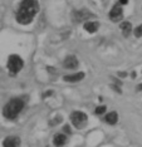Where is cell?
<instances>
[{"instance_id":"cell-18","label":"cell","mask_w":142,"mask_h":147,"mask_svg":"<svg viewBox=\"0 0 142 147\" xmlns=\"http://www.w3.org/2000/svg\"><path fill=\"white\" fill-rule=\"evenodd\" d=\"M118 3H120V4L123 6V5H127L128 4V0H118Z\"/></svg>"},{"instance_id":"cell-3","label":"cell","mask_w":142,"mask_h":147,"mask_svg":"<svg viewBox=\"0 0 142 147\" xmlns=\"http://www.w3.org/2000/svg\"><path fill=\"white\" fill-rule=\"evenodd\" d=\"M24 67V62H23L22 57L18 54H11L8 58V63H6V68H8L9 73L11 76H15L23 69Z\"/></svg>"},{"instance_id":"cell-10","label":"cell","mask_w":142,"mask_h":147,"mask_svg":"<svg viewBox=\"0 0 142 147\" xmlns=\"http://www.w3.org/2000/svg\"><path fill=\"white\" fill-rule=\"evenodd\" d=\"M20 138L18 136H8L3 141V147H19Z\"/></svg>"},{"instance_id":"cell-8","label":"cell","mask_w":142,"mask_h":147,"mask_svg":"<svg viewBox=\"0 0 142 147\" xmlns=\"http://www.w3.org/2000/svg\"><path fill=\"white\" fill-rule=\"evenodd\" d=\"M84 77H86L84 72H77V73H73V74H69V76H64L63 81L68 82V83H77V82L82 81Z\"/></svg>"},{"instance_id":"cell-12","label":"cell","mask_w":142,"mask_h":147,"mask_svg":"<svg viewBox=\"0 0 142 147\" xmlns=\"http://www.w3.org/2000/svg\"><path fill=\"white\" fill-rule=\"evenodd\" d=\"M104 122L108 123V125H111V126H113V125H116V123L118 122V115H117V112H110V113H107L106 116H104Z\"/></svg>"},{"instance_id":"cell-5","label":"cell","mask_w":142,"mask_h":147,"mask_svg":"<svg viewBox=\"0 0 142 147\" xmlns=\"http://www.w3.org/2000/svg\"><path fill=\"white\" fill-rule=\"evenodd\" d=\"M91 18H94V14H92L89 10H87V9H80V10H76L73 11L72 14V19L76 23H86L91 20Z\"/></svg>"},{"instance_id":"cell-6","label":"cell","mask_w":142,"mask_h":147,"mask_svg":"<svg viewBox=\"0 0 142 147\" xmlns=\"http://www.w3.org/2000/svg\"><path fill=\"white\" fill-rule=\"evenodd\" d=\"M123 18V9H122V5L120 3H117L116 5L111 9L110 11V19L112 22H120L121 19Z\"/></svg>"},{"instance_id":"cell-13","label":"cell","mask_w":142,"mask_h":147,"mask_svg":"<svg viewBox=\"0 0 142 147\" xmlns=\"http://www.w3.org/2000/svg\"><path fill=\"white\" fill-rule=\"evenodd\" d=\"M120 28H121V32H122L123 36H126V38L132 33V24H131L130 22H123L122 24L120 25Z\"/></svg>"},{"instance_id":"cell-17","label":"cell","mask_w":142,"mask_h":147,"mask_svg":"<svg viewBox=\"0 0 142 147\" xmlns=\"http://www.w3.org/2000/svg\"><path fill=\"white\" fill-rule=\"evenodd\" d=\"M53 94V91H48V92H45V93H43L42 97L43 98H45V97H48V96H52Z\"/></svg>"},{"instance_id":"cell-19","label":"cell","mask_w":142,"mask_h":147,"mask_svg":"<svg viewBox=\"0 0 142 147\" xmlns=\"http://www.w3.org/2000/svg\"><path fill=\"white\" fill-rule=\"evenodd\" d=\"M118 76L122 77V78H123V77H126V76H127V73H126V72H120V73H118Z\"/></svg>"},{"instance_id":"cell-14","label":"cell","mask_w":142,"mask_h":147,"mask_svg":"<svg viewBox=\"0 0 142 147\" xmlns=\"http://www.w3.org/2000/svg\"><path fill=\"white\" fill-rule=\"evenodd\" d=\"M106 109H107L106 106H98L96 108V111H94V113H96L97 116H102L103 113H106Z\"/></svg>"},{"instance_id":"cell-20","label":"cell","mask_w":142,"mask_h":147,"mask_svg":"<svg viewBox=\"0 0 142 147\" xmlns=\"http://www.w3.org/2000/svg\"><path fill=\"white\" fill-rule=\"evenodd\" d=\"M137 89H138V91H142V84L138 86V87H137Z\"/></svg>"},{"instance_id":"cell-2","label":"cell","mask_w":142,"mask_h":147,"mask_svg":"<svg viewBox=\"0 0 142 147\" xmlns=\"http://www.w3.org/2000/svg\"><path fill=\"white\" fill-rule=\"evenodd\" d=\"M24 107H25V101L22 97L13 98L3 107V116L6 119H15L20 115V112L24 109Z\"/></svg>"},{"instance_id":"cell-4","label":"cell","mask_w":142,"mask_h":147,"mask_svg":"<svg viewBox=\"0 0 142 147\" xmlns=\"http://www.w3.org/2000/svg\"><path fill=\"white\" fill-rule=\"evenodd\" d=\"M69 119L77 129H83L88 123V116L82 111H73L69 116Z\"/></svg>"},{"instance_id":"cell-11","label":"cell","mask_w":142,"mask_h":147,"mask_svg":"<svg viewBox=\"0 0 142 147\" xmlns=\"http://www.w3.org/2000/svg\"><path fill=\"white\" fill-rule=\"evenodd\" d=\"M83 28H84V30H86V32L93 34V33H96L98 29H99V23L94 22V20H88V22H86L83 24Z\"/></svg>"},{"instance_id":"cell-1","label":"cell","mask_w":142,"mask_h":147,"mask_svg":"<svg viewBox=\"0 0 142 147\" xmlns=\"http://www.w3.org/2000/svg\"><path fill=\"white\" fill-rule=\"evenodd\" d=\"M39 10L38 0H22L16 11V22L22 25H28L33 22Z\"/></svg>"},{"instance_id":"cell-9","label":"cell","mask_w":142,"mask_h":147,"mask_svg":"<svg viewBox=\"0 0 142 147\" xmlns=\"http://www.w3.org/2000/svg\"><path fill=\"white\" fill-rule=\"evenodd\" d=\"M67 141H68V138H67V135L64 132L57 133V135L53 137V145L55 147H63L67 143Z\"/></svg>"},{"instance_id":"cell-7","label":"cell","mask_w":142,"mask_h":147,"mask_svg":"<svg viewBox=\"0 0 142 147\" xmlns=\"http://www.w3.org/2000/svg\"><path fill=\"white\" fill-rule=\"evenodd\" d=\"M78 64H79V62L76 55H68V57H66V59L63 61V67L66 69H70V71L78 68Z\"/></svg>"},{"instance_id":"cell-15","label":"cell","mask_w":142,"mask_h":147,"mask_svg":"<svg viewBox=\"0 0 142 147\" xmlns=\"http://www.w3.org/2000/svg\"><path fill=\"white\" fill-rule=\"evenodd\" d=\"M133 33H135V35H136L137 38H141V36H142V24L138 25L137 28L133 30Z\"/></svg>"},{"instance_id":"cell-16","label":"cell","mask_w":142,"mask_h":147,"mask_svg":"<svg viewBox=\"0 0 142 147\" xmlns=\"http://www.w3.org/2000/svg\"><path fill=\"white\" fill-rule=\"evenodd\" d=\"M63 131H64V133H66V135H69V133L72 132V131H70V127H69L68 125H66V126H64Z\"/></svg>"}]
</instances>
